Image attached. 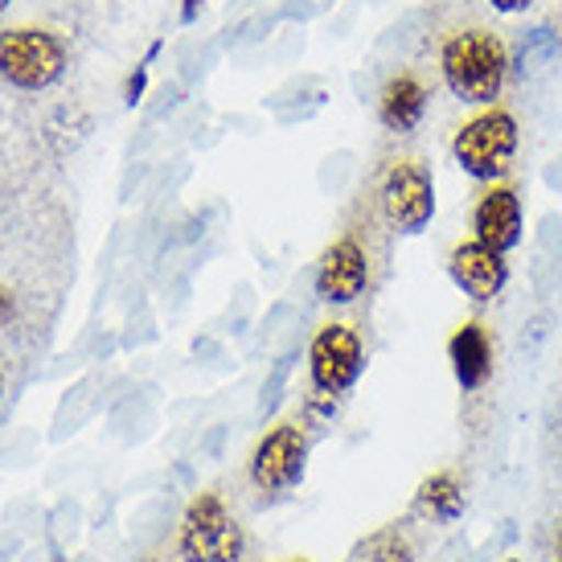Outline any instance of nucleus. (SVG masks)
<instances>
[{
    "mask_svg": "<svg viewBox=\"0 0 562 562\" xmlns=\"http://www.w3.org/2000/svg\"><path fill=\"white\" fill-rule=\"evenodd\" d=\"M4 9H9V0H0V13H4Z\"/></svg>",
    "mask_w": 562,
    "mask_h": 562,
    "instance_id": "23",
    "label": "nucleus"
},
{
    "mask_svg": "<svg viewBox=\"0 0 562 562\" xmlns=\"http://www.w3.org/2000/svg\"><path fill=\"white\" fill-rule=\"evenodd\" d=\"M370 276H374V263L366 243L358 235L333 238L316 263V296L325 304H353L358 296H366Z\"/></svg>",
    "mask_w": 562,
    "mask_h": 562,
    "instance_id": "8",
    "label": "nucleus"
},
{
    "mask_svg": "<svg viewBox=\"0 0 562 562\" xmlns=\"http://www.w3.org/2000/svg\"><path fill=\"white\" fill-rule=\"evenodd\" d=\"M472 238H481L484 247L501 250V255H509L521 243V198H517V189L509 181H493L476 198Z\"/></svg>",
    "mask_w": 562,
    "mask_h": 562,
    "instance_id": "10",
    "label": "nucleus"
},
{
    "mask_svg": "<svg viewBox=\"0 0 562 562\" xmlns=\"http://www.w3.org/2000/svg\"><path fill=\"white\" fill-rule=\"evenodd\" d=\"M448 361H452V374L460 382L464 394H476L493 382V370H497V358H493V337L481 321H464L448 337Z\"/></svg>",
    "mask_w": 562,
    "mask_h": 562,
    "instance_id": "11",
    "label": "nucleus"
},
{
    "mask_svg": "<svg viewBox=\"0 0 562 562\" xmlns=\"http://www.w3.org/2000/svg\"><path fill=\"white\" fill-rule=\"evenodd\" d=\"M509 562H517V559H509Z\"/></svg>",
    "mask_w": 562,
    "mask_h": 562,
    "instance_id": "24",
    "label": "nucleus"
},
{
    "mask_svg": "<svg viewBox=\"0 0 562 562\" xmlns=\"http://www.w3.org/2000/svg\"><path fill=\"white\" fill-rule=\"evenodd\" d=\"M411 514L436 526H452L456 517L464 514V484L456 476V469H439L419 484V493L411 501Z\"/></svg>",
    "mask_w": 562,
    "mask_h": 562,
    "instance_id": "13",
    "label": "nucleus"
},
{
    "mask_svg": "<svg viewBox=\"0 0 562 562\" xmlns=\"http://www.w3.org/2000/svg\"><path fill=\"white\" fill-rule=\"evenodd\" d=\"M0 398H4V370H0Z\"/></svg>",
    "mask_w": 562,
    "mask_h": 562,
    "instance_id": "22",
    "label": "nucleus"
},
{
    "mask_svg": "<svg viewBox=\"0 0 562 562\" xmlns=\"http://www.w3.org/2000/svg\"><path fill=\"white\" fill-rule=\"evenodd\" d=\"M304 472H308V436H304V423L283 419L276 427H267L247 460L250 484L259 493H292V488H300Z\"/></svg>",
    "mask_w": 562,
    "mask_h": 562,
    "instance_id": "6",
    "label": "nucleus"
},
{
    "mask_svg": "<svg viewBox=\"0 0 562 562\" xmlns=\"http://www.w3.org/2000/svg\"><path fill=\"white\" fill-rule=\"evenodd\" d=\"M488 4H493L497 13H526L533 0H488Z\"/></svg>",
    "mask_w": 562,
    "mask_h": 562,
    "instance_id": "19",
    "label": "nucleus"
},
{
    "mask_svg": "<svg viewBox=\"0 0 562 562\" xmlns=\"http://www.w3.org/2000/svg\"><path fill=\"white\" fill-rule=\"evenodd\" d=\"M382 218L398 235H423L436 218V177L415 157H394L378 177Z\"/></svg>",
    "mask_w": 562,
    "mask_h": 562,
    "instance_id": "4",
    "label": "nucleus"
},
{
    "mask_svg": "<svg viewBox=\"0 0 562 562\" xmlns=\"http://www.w3.org/2000/svg\"><path fill=\"white\" fill-rule=\"evenodd\" d=\"M427 99H431L427 82L415 70H398L378 91V124L394 132V136L415 132L423 124V115H427Z\"/></svg>",
    "mask_w": 562,
    "mask_h": 562,
    "instance_id": "12",
    "label": "nucleus"
},
{
    "mask_svg": "<svg viewBox=\"0 0 562 562\" xmlns=\"http://www.w3.org/2000/svg\"><path fill=\"white\" fill-rule=\"evenodd\" d=\"M16 316H21V300H16L13 288H4V283H0V328L13 325Z\"/></svg>",
    "mask_w": 562,
    "mask_h": 562,
    "instance_id": "17",
    "label": "nucleus"
},
{
    "mask_svg": "<svg viewBox=\"0 0 562 562\" xmlns=\"http://www.w3.org/2000/svg\"><path fill=\"white\" fill-rule=\"evenodd\" d=\"M280 562H313V559H304V554H300V559H280Z\"/></svg>",
    "mask_w": 562,
    "mask_h": 562,
    "instance_id": "21",
    "label": "nucleus"
},
{
    "mask_svg": "<svg viewBox=\"0 0 562 562\" xmlns=\"http://www.w3.org/2000/svg\"><path fill=\"white\" fill-rule=\"evenodd\" d=\"M517 144H521V132H517L514 111L493 103V108H481L472 120H464V124L456 127L452 157L472 181L493 186V181H505V177H509Z\"/></svg>",
    "mask_w": 562,
    "mask_h": 562,
    "instance_id": "2",
    "label": "nucleus"
},
{
    "mask_svg": "<svg viewBox=\"0 0 562 562\" xmlns=\"http://www.w3.org/2000/svg\"><path fill=\"white\" fill-rule=\"evenodd\" d=\"M165 49V42H153L148 46V54H144V63H136V70L127 75V82H124V103L127 108H136L144 99V91H148V75H153V63H157V54Z\"/></svg>",
    "mask_w": 562,
    "mask_h": 562,
    "instance_id": "15",
    "label": "nucleus"
},
{
    "mask_svg": "<svg viewBox=\"0 0 562 562\" xmlns=\"http://www.w3.org/2000/svg\"><path fill=\"white\" fill-rule=\"evenodd\" d=\"M554 559L562 562V521H559V530H554Z\"/></svg>",
    "mask_w": 562,
    "mask_h": 562,
    "instance_id": "20",
    "label": "nucleus"
},
{
    "mask_svg": "<svg viewBox=\"0 0 562 562\" xmlns=\"http://www.w3.org/2000/svg\"><path fill=\"white\" fill-rule=\"evenodd\" d=\"M247 533L231 514L222 493L205 488L186 505L181 526H177V554L181 562H243Z\"/></svg>",
    "mask_w": 562,
    "mask_h": 562,
    "instance_id": "3",
    "label": "nucleus"
},
{
    "mask_svg": "<svg viewBox=\"0 0 562 562\" xmlns=\"http://www.w3.org/2000/svg\"><path fill=\"white\" fill-rule=\"evenodd\" d=\"M439 75L469 108H493L509 82V46L488 25L452 30L439 46Z\"/></svg>",
    "mask_w": 562,
    "mask_h": 562,
    "instance_id": "1",
    "label": "nucleus"
},
{
    "mask_svg": "<svg viewBox=\"0 0 562 562\" xmlns=\"http://www.w3.org/2000/svg\"><path fill=\"white\" fill-rule=\"evenodd\" d=\"M345 562H415V542L398 526H391V530L370 533Z\"/></svg>",
    "mask_w": 562,
    "mask_h": 562,
    "instance_id": "14",
    "label": "nucleus"
},
{
    "mask_svg": "<svg viewBox=\"0 0 562 562\" xmlns=\"http://www.w3.org/2000/svg\"><path fill=\"white\" fill-rule=\"evenodd\" d=\"M448 276H452V283L469 300L488 304V300H497L501 292H505L509 263H505L501 250L484 247L481 238H464V243H456L452 255H448Z\"/></svg>",
    "mask_w": 562,
    "mask_h": 562,
    "instance_id": "9",
    "label": "nucleus"
},
{
    "mask_svg": "<svg viewBox=\"0 0 562 562\" xmlns=\"http://www.w3.org/2000/svg\"><path fill=\"white\" fill-rule=\"evenodd\" d=\"M66 75V46L58 33L13 25L0 33V79L16 91H46Z\"/></svg>",
    "mask_w": 562,
    "mask_h": 562,
    "instance_id": "5",
    "label": "nucleus"
},
{
    "mask_svg": "<svg viewBox=\"0 0 562 562\" xmlns=\"http://www.w3.org/2000/svg\"><path fill=\"white\" fill-rule=\"evenodd\" d=\"M366 374V345H361L358 328L328 321L313 333L308 341V378L313 391L325 394H345L358 386V378Z\"/></svg>",
    "mask_w": 562,
    "mask_h": 562,
    "instance_id": "7",
    "label": "nucleus"
},
{
    "mask_svg": "<svg viewBox=\"0 0 562 562\" xmlns=\"http://www.w3.org/2000/svg\"><path fill=\"white\" fill-rule=\"evenodd\" d=\"M304 415H308V423L333 419V415H337V394L313 391V394H308V403H304Z\"/></svg>",
    "mask_w": 562,
    "mask_h": 562,
    "instance_id": "16",
    "label": "nucleus"
},
{
    "mask_svg": "<svg viewBox=\"0 0 562 562\" xmlns=\"http://www.w3.org/2000/svg\"><path fill=\"white\" fill-rule=\"evenodd\" d=\"M202 4L205 0H181V25H193V21H198V16H202Z\"/></svg>",
    "mask_w": 562,
    "mask_h": 562,
    "instance_id": "18",
    "label": "nucleus"
}]
</instances>
